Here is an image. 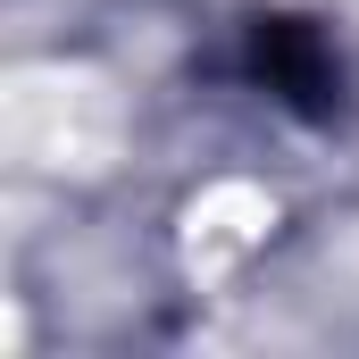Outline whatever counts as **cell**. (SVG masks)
Here are the masks:
<instances>
[{
    "label": "cell",
    "instance_id": "cell-1",
    "mask_svg": "<svg viewBox=\"0 0 359 359\" xmlns=\"http://www.w3.org/2000/svg\"><path fill=\"white\" fill-rule=\"evenodd\" d=\"M251 76L301 117H334L351 100V59L318 17H259L251 25Z\"/></svg>",
    "mask_w": 359,
    "mask_h": 359
}]
</instances>
